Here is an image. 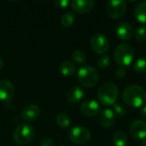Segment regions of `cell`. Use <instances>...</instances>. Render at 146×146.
<instances>
[{
  "mask_svg": "<svg viewBox=\"0 0 146 146\" xmlns=\"http://www.w3.org/2000/svg\"><path fill=\"white\" fill-rule=\"evenodd\" d=\"M122 98L127 105L134 108H139L146 102V92L140 86L132 85L124 90Z\"/></svg>",
  "mask_w": 146,
  "mask_h": 146,
  "instance_id": "cell-1",
  "label": "cell"
},
{
  "mask_svg": "<svg viewBox=\"0 0 146 146\" xmlns=\"http://www.w3.org/2000/svg\"><path fill=\"white\" fill-rule=\"evenodd\" d=\"M119 90L113 83H105L98 89V98L104 106H111L116 104L118 99Z\"/></svg>",
  "mask_w": 146,
  "mask_h": 146,
  "instance_id": "cell-2",
  "label": "cell"
},
{
  "mask_svg": "<svg viewBox=\"0 0 146 146\" xmlns=\"http://www.w3.org/2000/svg\"><path fill=\"white\" fill-rule=\"evenodd\" d=\"M77 78L80 85L84 87L92 88L98 84L99 75L98 71L93 67L86 65L79 69Z\"/></svg>",
  "mask_w": 146,
  "mask_h": 146,
  "instance_id": "cell-3",
  "label": "cell"
},
{
  "mask_svg": "<svg viewBox=\"0 0 146 146\" xmlns=\"http://www.w3.org/2000/svg\"><path fill=\"white\" fill-rule=\"evenodd\" d=\"M114 56L115 62L119 64V66L125 68L132 63L134 58V50L128 44H120L116 46L115 50Z\"/></svg>",
  "mask_w": 146,
  "mask_h": 146,
  "instance_id": "cell-4",
  "label": "cell"
},
{
  "mask_svg": "<svg viewBox=\"0 0 146 146\" xmlns=\"http://www.w3.org/2000/svg\"><path fill=\"white\" fill-rule=\"evenodd\" d=\"M34 134L35 133L33 127L29 124L23 123L19 125L15 128L14 132L13 139L17 145H26L33 140Z\"/></svg>",
  "mask_w": 146,
  "mask_h": 146,
  "instance_id": "cell-5",
  "label": "cell"
},
{
  "mask_svg": "<svg viewBox=\"0 0 146 146\" xmlns=\"http://www.w3.org/2000/svg\"><path fill=\"white\" fill-rule=\"evenodd\" d=\"M68 137L72 142L77 145H84L90 140L91 133L86 127H74L69 131Z\"/></svg>",
  "mask_w": 146,
  "mask_h": 146,
  "instance_id": "cell-6",
  "label": "cell"
},
{
  "mask_svg": "<svg viewBox=\"0 0 146 146\" xmlns=\"http://www.w3.org/2000/svg\"><path fill=\"white\" fill-rule=\"evenodd\" d=\"M127 10V3L122 0H111L108 3L106 11L108 15L112 19L121 17Z\"/></svg>",
  "mask_w": 146,
  "mask_h": 146,
  "instance_id": "cell-7",
  "label": "cell"
},
{
  "mask_svg": "<svg viewBox=\"0 0 146 146\" xmlns=\"http://www.w3.org/2000/svg\"><path fill=\"white\" fill-rule=\"evenodd\" d=\"M91 47L98 54H104L108 51L110 42L104 33H96L91 39Z\"/></svg>",
  "mask_w": 146,
  "mask_h": 146,
  "instance_id": "cell-8",
  "label": "cell"
},
{
  "mask_svg": "<svg viewBox=\"0 0 146 146\" xmlns=\"http://www.w3.org/2000/svg\"><path fill=\"white\" fill-rule=\"evenodd\" d=\"M15 95V87L8 80H0V100L3 103H9Z\"/></svg>",
  "mask_w": 146,
  "mask_h": 146,
  "instance_id": "cell-9",
  "label": "cell"
},
{
  "mask_svg": "<svg viewBox=\"0 0 146 146\" xmlns=\"http://www.w3.org/2000/svg\"><path fill=\"white\" fill-rule=\"evenodd\" d=\"M130 133L136 139H146V123L141 120H136L130 126Z\"/></svg>",
  "mask_w": 146,
  "mask_h": 146,
  "instance_id": "cell-10",
  "label": "cell"
},
{
  "mask_svg": "<svg viewBox=\"0 0 146 146\" xmlns=\"http://www.w3.org/2000/svg\"><path fill=\"white\" fill-rule=\"evenodd\" d=\"M99 110L100 106L98 103L95 100L85 101L80 105V112L87 117L96 116L99 113Z\"/></svg>",
  "mask_w": 146,
  "mask_h": 146,
  "instance_id": "cell-11",
  "label": "cell"
},
{
  "mask_svg": "<svg viewBox=\"0 0 146 146\" xmlns=\"http://www.w3.org/2000/svg\"><path fill=\"white\" fill-rule=\"evenodd\" d=\"M71 5L76 13L86 14L92 10L95 5V2L93 0H74Z\"/></svg>",
  "mask_w": 146,
  "mask_h": 146,
  "instance_id": "cell-12",
  "label": "cell"
},
{
  "mask_svg": "<svg viewBox=\"0 0 146 146\" xmlns=\"http://www.w3.org/2000/svg\"><path fill=\"white\" fill-rule=\"evenodd\" d=\"M115 121V112L110 109L103 110L98 116V121L100 125L104 127L109 128L111 127Z\"/></svg>",
  "mask_w": 146,
  "mask_h": 146,
  "instance_id": "cell-13",
  "label": "cell"
},
{
  "mask_svg": "<svg viewBox=\"0 0 146 146\" xmlns=\"http://www.w3.org/2000/svg\"><path fill=\"white\" fill-rule=\"evenodd\" d=\"M116 36L121 40H128L133 37V29L127 22H121L117 25L115 29Z\"/></svg>",
  "mask_w": 146,
  "mask_h": 146,
  "instance_id": "cell-14",
  "label": "cell"
},
{
  "mask_svg": "<svg viewBox=\"0 0 146 146\" xmlns=\"http://www.w3.org/2000/svg\"><path fill=\"white\" fill-rule=\"evenodd\" d=\"M40 109L35 104H30L25 107L21 112V118L26 121H33L40 115Z\"/></svg>",
  "mask_w": 146,
  "mask_h": 146,
  "instance_id": "cell-15",
  "label": "cell"
},
{
  "mask_svg": "<svg viewBox=\"0 0 146 146\" xmlns=\"http://www.w3.org/2000/svg\"><path fill=\"white\" fill-rule=\"evenodd\" d=\"M84 91L80 86H73L68 92L67 99L70 104H78L84 98Z\"/></svg>",
  "mask_w": 146,
  "mask_h": 146,
  "instance_id": "cell-16",
  "label": "cell"
},
{
  "mask_svg": "<svg viewBox=\"0 0 146 146\" xmlns=\"http://www.w3.org/2000/svg\"><path fill=\"white\" fill-rule=\"evenodd\" d=\"M134 15L138 21L146 23V1L139 3L134 9Z\"/></svg>",
  "mask_w": 146,
  "mask_h": 146,
  "instance_id": "cell-17",
  "label": "cell"
},
{
  "mask_svg": "<svg viewBox=\"0 0 146 146\" xmlns=\"http://www.w3.org/2000/svg\"><path fill=\"white\" fill-rule=\"evenodd\" d=\"M60 72L67 77L73 76L76 73V66L69 61H65L60 65Z\"/></svg>",
  "mask_w": 146,
  "mask_h": 146,
  "instance_id": "cell-18",
  "label": "cell"
},
{
  "mask_svg": "<svg viewBox=\"0 0 146 146\" xmlns=\"http://www.w3.org/2000/svg\"><path fill=\"white\" fill-rule=\"evenodd\" d=\"M112 140L115 146H126L127 144V138L121 131H117L114 134Z\"/></svg>",
  "mask_w": 146,
  "mask_h": 146,
  "instance_id": "cell-19",
  "label": "cell"
},
{
  "mask_svg": "<svg viewBox=\"0 0 146 146\" xmlns=\"http://www.w3.org/2000/svg\"><path fill=\"white\" fill-rule=\"evenodd\" d=\"M74 21H75L74 14L71 11H68V12L64 13L61 18V23L66 28L70 27L74 24Z\"/></svg>",
  "mask_w": 146,
  "mask_h": 146,
  "instance_id": "cell-20",
  "label": "cell"
},
{
  "mask_svg": "<svg viewBox=\"0 0 146 146\" xmlns=\"http://www.w3.org/2000/svg\"><path fill=\"white\" fill-rule=\"evenodd\" d=\"M56 121L57 125L62 128H67L70 125V118L65 113H60L56 117Z\"/></svg>",
  "mask_w": 146,
  "mask_h": 146,
  "instance_id": "cell-21",
  "label": "cell"
},
{
  "mask_svg": "<svg viewBox=\"0 0 146 146\" xmlns=\"http://www.w3.org/2000/svg\"><path fill=\"white\" fill-rule=\"evenodd\" d=\"M133 70L137 73L146 72V57H141L133 63Z\"/></svg>",
  "mask_w": 146,
  "mask_h": 146,
  "instance_id": "cell-22",
  "label": "cell"
},
{
  "mask_svg": "<svg viewBox=\"0 0 146 146\" xmlns=\"http://www.w3.org/2000/svg\"><path fill=\"white\" fill-rule=\"evenodd\" d=\"M72 58H73L74 62H75L76 63L83 64L86 62V53L83 50H77L73 52Z\"/></svg>",
  "mask_w": 146,
  "mask_h": 146,
  "instance_id": "cell-23",
  "label": "cell"
},
{
  "mask_svg": "<svg viewBox=\"0 0 146 146\" xmlns=\"http://www.w3.org/2000/svg\"><path fill=\"white\" fill-rule=\"evenodd\" d=\"M110 64V56L109 55H103L98 59V67L100 69H106Z\"/></svg>",
  "mask_w": 146,
  "mask_h": 146,
  "instance_id": "cell-24",
  "label": "cell"
},
{
  "mask_svg": "<svg viewBox=\"0 0 146 146\" xmlns=\"http://www.w3.org/2000/svg\"><path fill=\"white\" fill-rule=\"evenodd\" d=\"M135 38L139 42H145L146 40V27L139 26L135 31Z\"/></svg>",
  "mask_w": 146,
  "mask_h": 146,
  "instance_id": "cell-25",
  "label": "cell"
},
{
  "mask_svg": "<svg viewBox=\"0 0 146 146\" xmlns=\"http://www.w3.org/2000/svg\"><path fill=\"white\" fill-rule=\"evenodd\" d=\"M114 110L115 111V113L120 115V116H124L126 114H127V110L125 109V107L122 105V104H115L114 105Z\"/></svg>",
  "mask_w": 146,
  "mask_h": 146,
  "instance_id": "cell-26",
  "label": "cell"
},
{
  "mask_svg": "<svg viewBox=\"0 0 146 146\" xmlns=\"http://www.w3.org/2000/svg\"><path fill=\"white\" fill-rule=\"evenodd\" d=\"M126 74H127V70H126V68L124 67L119 66L118 68H116V69H115V75H116L117 78H120V79L123 78V77H125Z\"/></svg>",
  "mask_w": 146,
  "mask_h": 146,
  "instance_id": "cell-27",
  "label": "cell"
},
{
  "mask_svg": "<svg viewBox=\"0 0 146 146\" xmlns=\"http://www.w3.org/2000/svg\"><path fill=\"white\" fill-rule=\"evenodd\" d=\"M53 3L59 8H67L68 5L69 4L68 0H57V1H54Z\"/></svg>",
  "mask_w": 146,
  "mask_h": 146,
  "instance_id": "cell-28",
  "label": "cell"
},
{
  "mask_svg": "<svg viewBox=\"0 0 146 146\" xmlns=\"http://www.w3.org/2000/svg\"><path fill=\"white\" fill-rule=\"evenodd\" d=\"M40 146H53V141L50 138H44L41 140Z\"/></svg>",
  "mask_w": 146,
  "mask_h": 146,
  "instance_id": "cell-29",
  "label": "cell"
},
{
  "mask_svg": "<svg viewBox=\"0 0 146 146\" xmlns=\"http://www.w3.org/2000/svg\"><path fill=\"white\" fill-rule=\"evenodd\" d=\"M140 115H141L142 118H144V119L146 120V106L143 107L141 109V110H140Z\"/></svg>",
  "mask_w": 146,
  "mask_h": 146,
  "instance_id": "cell-30",
  "label": "cell"
},
{
  "mask_svg": "<svg viewBox=\"0 0 146 146\" xmlns=\"http://www.w3.org/2000/svg\"><path fill=\"white\" fill-rule=\"evenodd\" d=\"M3 60H2V58H0V70L2 69V68H3Z\"/></svg>",
  "mask_w": 146,
  "mask_h": 146,
  "instance_id": "cell-31",
  "label": "cell"
},
{
  "mask_svg": "<svg viewBox=\"0 0 146 146\" xmlns=\"http://www.w3.org/2000/svg\"><path fill=\"white\" fill-rule=\"evenodd\" d=\"M141 146H146V139L144 140V142L142 143V145H141Z\"/></svg>",
  "mask_w": 146,
  "mask_h": 146,
  "instance_id": "cell-32",
  "label": "cell"
},
{
  "mask_svg": "<svg viewBox=\"0 0 146 146\" xmlns=\"http://www.w3.org/2000/svg\"><path fill=\"white\" fill-rule=\"evenodd\" d=\"M145 80H146V77H145Z\"/></svg>",
  "mask_w": 146,
  "mask_h": 146,
  "instance_id": "cell-33",
  "label": "cell"
}]
</instances>
